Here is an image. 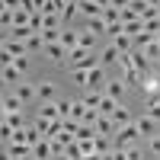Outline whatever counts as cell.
<instances>
[{
  "label": "cell",
  "mask_w": 160,
  "mask_h": 160,
  "mask_svg": "<svg viewBox=\"0 0 160 160\" xmlns=\"http://www.w3.org/2000/svg\"><path fill=\"white\" fill-rule=\"evenodd\" d=\"M42 61H48V64H61V68H68V61H71V51L64 48L61 42H51V45H45L42 48V55H38Z\"/></svg>",
  "instance_id": "cell-1"
},
{
  "label": "cell",
  "mask_w": 160,
  "mask_h": 160,
  "mask_svg": "<svg viewBox=\"0 0 160 160\" xmlns=\"http://www.w3.org/2000/svg\"><path fill=\"white\" fill-rule=\"evenodd\" d=\"M112 141H115V148L128 151L131 144H141L144 138H141V131H138V122H131V125H125V128H118V135H115Z\"/></svg>",
  "instance_id": "cell-2"
},
{
  "label": "cell",
  "mask_w": 160,
  "mask_h": 160,
  "mask_svg": "<svg viewBox=\"0 0 160 160\" xmlns=\"http://www.w3.org/2000/svg\"><path fill=\"white\" fill-rule=\"evenodd\" d=\"M96 58H99V68H106V71H115V68H118V58H122V51H118L112 42H106V45L96 51Z\"/></svg>",
  "instance_id": "cell-3"
},
{
  "label": "cell",
  "mask_w": 160,
  "mask_h": 160,
  "mask_svg": "<svg viewBox=\"0 0 160 160\" xmlns=\"http://www.w3.org/2000/svg\"><path fill=\"white\" fill-rule=\"evenodd\" d=\"M29 55V48H26V42H16V38H3V64H13L16 58H26Z\"/></svg>",
  "instance_id": "cell-4"
},
{
  "label": "cell",
  "mask_w": 160,
  "mask_h": 160,
  "mask_svg": "<svg viewBox=\"0 0 160 160\" xmlns=\"http://www.w3.org/2000/svg\"><path fill=\"white\" fill-rule=\"evenodd\" d=\"M35 87H38V102H58V99H61V96H58V83H55V80H48V77H45V80H38Z\"/></svg>",
  "instance_id": "cell-5"
},
{
  "label": "cell",
  "mask_w": 160,
  "mask_h": 160,
  "mask_svg": "<svg viewBox=\"0 0 160 160\" xmlns=\"http://www.w3.org/2000/svg\"><path fill=\"white\" fill-rule=\"evenodd\" d=\"M125 80L122 77H109V80H106V87H102V93H106V96H109V99H118V102H122V96H125Z\"/></svg>",
  "instance_id": "cell-6"
},
{
  "label": "cell",
  "mask_w": 160,
  "mask_h": 160,
  "mask_svg": "<svg viewBox=\"0 0 160 160\" xmlns=\"http://www.w3.org/2000/svg\"><path fill=\"white\" fill-rule=\"evenodd\" d=\"M26 109V102L16 96V90H7L3 93V115H16V112H22Z\"/></svg>",
  "instance_id": "cell-7"
},
{
  "label": "cell",
  "mask_w": 160,
  "mask_h": 160,
  "mask_svg": "<svg viewBox=\"0 0 160 160\" xmlns=\"http://www.w3.org/2000/svg\"><path fill=\"white\" fill-rule=\"evenodd\" d=\"M87 77H90V80H87V90H102V87H106V80H109V71L96 64L93 71H87Z\"/></svg>",
  "instance_id": "cell-8"
},
{
  "label": "cell",
  "mask_w": 160,
  "mask_h": 160,
  "mask_svg": "<svg viewBox=\"0 0 160 160\" xmlns=\"http://www.w3.org/2000/svg\"><path fill=\"white\" fill-rule=\"evenodd\" d=\"M16 96H19L26 106H38V87H35V83H26V80H22V83L16 87Z\"/></svg>",
  "instance_id": "cell-9"
},
{
  "label": "cell",
  "mask_w": 160,
  "mask_h": 160,
  "mask_svg": "<svg viewBox=\"0 0 160 160\" xmlns=\"http://www.w3.org/2000/svg\"><path fill=\"white\" fill-rule=\"evenodd\" d=\"M135 122H138V131H141V138H144V141H148V138H154V135H160V122H154V118L138 115Z\"/></svg>",
  "instance_id": "cell-10"
},
{
  "label": "cell",
  "mask_w": 160,
  "mask_h": 160,
  "mask_svg": "<svg viewBox=\"0 0 160 160\" xmlns=\"http://www.w3.org/2000/svg\"><path fill=\"white\" fill-rule=\"evenodd\" d=\"M32 157H35V160H55L58 154H55V144H51V138H42V141H38L35 148H32Z\"/></svg>",
  "instance_id": "cell-11"
},
{
  "label": "cell",
  "mask_w": 160,
  "mask_h": 160,
  "mask_svg": "<svg viewBox=\"0 0 160 160\" xmlns=\"http://www.w3.org/2000/svg\"><path fill=\"white\" fill-rule=\"evenodd\" d=\"M141 93H144V99H151V96H157L160 93V77L151 71V74H144V80H141Z\"/></svg>",
  "instance_id": "cell-12"
},
{
  "label": "cell",
  "mask_w": 160,
  "mask_h": 160,
  "mask_svg": "<svg viewBox=\"0 0 160 160\" xmlns=\"http://www.w3.org/2000/svg\"><path fill=\"white\" fill-rule=\"evenodd\" d=\"M22 71H16V68H13V64H3V87L7 90H16L19 83H22Z\"/></svg>",
  "instance_id": "cell-13"
},
{
  "label": "cell",
  "mask_w": 160,
  "mask_h": 160,
  "mask_svg": "<svg viewBox=\"0 0 160 160\" xmlns=\"http://www.w3.org/2000/svg\"><path fill=\"white\" fill-rule=\"evenodd\" d=\"M135 112H131L128 109V106L125 102H118V109H115V115H112V122H115V128H125V125H131V122H135Z\"/></svg>",
  "instance_id": "cell-14"
},
{
  "label": "cell",
  "mask_w": 160,
  "mask_h": 160,
  "mask_svg": "<svg viewBox=\"0 0 160 160\" xmlns=\"http://www.w3.org/2000/svg\"><path fill=\"white\" fill-rule=\"evenodd\" d=\"M61 45L68 48V51L80 48V29H74V26H64V32H61Z\"/></svg>",
  "instance_id": "cell-15"
},
{
  "label": "cell",
  "mask_w": 160,
  "mask_h": 160,
  "mask_svg": "<svg viewBox=\"0 0 160 160\" xmlns=\"http://www.w3.org/2000/svg\"><path fill=\"white\" fill-rule=\"evenodd\" d=\"M3 154H10L13 160H22V157H32V148H29V144H16V141H10V144H3Z\"/></svg>",
  "instance_id": "cell-16"
},
{
  "label": "cell",
  "mask_w": 160,
  "mask_h": 160,
  "mask_svg": "<svg viewBox=\"0 0 160 160\" xmlns=\"http://www.w3.org/2000/svg\"><path fill=\"white\" fill-rule=\"evenodd\" d=\"M102 7L96 3V0H80V16H83V19H96V16H102Z\"/></svg>",
  "instance_id": "cell-17"
},
{
  "label": "cell",
  "mask_w": 160,
  "mask_h": 160,
  "mask_svg": "<svg viewBox=\"0 0 160 160\" xmlns=\"http://www.w3.org/2000/svg\"><path fill=\"white\" fill-rule=\"evenodd\" d=\"M38 118L58 122V118H61V106H58V102H38Z\"/></svg>",
  "instance_id": "cell-18"
},
{
  "label": "cell",
  "mask_w": 160,
  "mask_h": 160,
  "mask_svg": "<svg viewBox=\"0 0 160 160\" xmlns=\"http://www.w3.org/2000/svg\"><path fill=\"white\" fill-rule=\"evenodd\" d=\"M32 35H35L32 26H13L10 32H3V38H16V42H26V38H32Z\"/></svg>",
  "instance_id": "cell-19"
},
{
  "label": "cell",
  "mask_w": 160,
  "mask_h": 160,
  "mask_svg": "<svg viewBox=\"0 0 160 160\" xmlns=\"http://www.w3.org/2000/svg\"><path fill=\"white\" fill-rule=\"evenodd\" d=\"M109 42H112V45H115L118 51H122V55L135 51V38H131V35H125V32H122V35H115V38H109Z\"/></svg>",
  "instance_id": "cell-20"
},
{
  "label": "cell",
  "mask_w": 160,
  "mask_h": 160,
  "mask_svg": "<svg viewBox=\"0 0 160 160\" xmlns=\"http://www.w3.org/2000/svg\"><path fill=\"white\" fill-rule=\"evenodd\" d=\"M83 29H87V32H93V35H106V32H109V22H106L102 16H96V19H87Z\"/></svg>",
  "instance_id": "cell-21"
},
{
  "label": "cell",
  "mask_w": 160,
  "mask_h": 160,
  "mask_svg": "<svg viewBox=\"0 0 160 160\" xmlns=\"http://www.w3.org/2000/svg\"><path fill=\"white\" fill-rule=\"evenodd\" d=\"M87 112H90V106L83 102V96H80V99H71V118L83 122V118H87Z\"/></svg>",
  "instance_id": "cell-22"
},
{
  "label": "cell",
  "mask_w": 160,
  "mask_h": 160,
  "mask_svg": "<svg viewBox=\"0 0 160 160\" xmlns=\"http://www.w3.org/2000/svg\"><path fill=\"white\" fill-rule=\"evenodd\" d=\"M77 16H80V3H77V0H68V3H64V13H61L64 26H71V22H74Z\"/></svg>",
  "instance_id": "cell-23"
},
{
  "label": "cell",
  "mask_w": 160,
  "mask_h": 160,
  "mask_svg": "<svg viewBox=\"0 0 160 160\" xmlns=\"http://www.w3.org/2000/svg\"><path fill=\"white\" fill-rule=\"evenodd\" d=\"M141 115H148V118H154V122H160V102H157V99H144V102H141Z\"/></svg>",
  "instance_id": "cell-24"
},
{
  "label": "cell",
  "mask_w": 160,
  "mask_h": 160,
  "mask_svg": "<svg viewBox=\"0 0 160 160\" xmlns=\"http://www.w3.org/2000/svg\"><path fill=\"white\" fill-rule=\"evenodd\" d=\"M96 42H99V35H93V32H87V29H80V48L96 51Z\"/></svg>",
  "instance_id": "cell-25"
},
{
  "label": "cell",
  "mask_w": 160,
  "mask_h": 160,
  "mask_svg": "<svg viewBox=\"0 0 160 160\" xmlns=\"http://www.w3.org/2000/svg\"><path fill=\"white\" fill-rule=\"evenodd\" d=\"M83 102L90 106V109H99V102H102V90H83Z\"/></svg>",
  "instance_id": "cell-26"
},
{
  "label": "cell",
  "mask_w": 160,
  "mask_h": 160,
  "mask_svg": "<svg viewBox=\"0 0 160 160\" xmlns=\"http://www.w3.org/2000/svg\"><path fill=\"white\" fill-rule=\"evenodd\" d=\"M74 138L77 141H93V138H96V125H83V122H80V128H77Z\"/></svg>",
  "instance_id": "cell-27"
},
{
  "label": "cell",
  "mask_w": 160,
  "mask_h": 160,
  "mask_svg": "<svg viewBox=\"0 0 160 160\" xmlns=\"http://www.w3.org/2000/svg\"><path fill=\"white\" fill-rule=\"evenodd\" d=\"M68 80H71V83L74 87H80V90H87V71H68Z\"/></svg>",
  "instance_id": "cell-28"
},
{
  "label": "cell",
  "mask_w": 160,
  "mask_h": 160,
  "mask_svg": "<svg viewBox=\"0 0 160 160\" xmlns=\"http://www.w3.org/2000/svg\"><path fill=\"white\" fill-rule=\"evenodd\" d=\"M115 109H118V99H109V96H106V93H102L99 112H102V115H115Z\"/></svg>",
  "instance_id": "cell-29"
},
{
  "label": "cell",
  "mask_w": 160,
  "mask_h": 160,
  "mask_svg": "<svg viewBox=\"0 0 160 160\" xmlns=\"http://www.w3.org/2000/svg\"><path fill=\"white\" fill-rule=\"evenodd\" d=\"M13 13H16V10L0 7V26H3V32H10V29H13Z\"/></svg>",
  "instance_id": "cell-30"
},
{
  "label": "cell",
  "mask_w": 160,
  "mask_h": 160,
  "mask_svg": "<svg viewBox=\"0 0 160 160\" xmlns=\"http://www.w3.org/2000/svg\"><path fill=\"white\" fill-rule=\"evenodd\" d=\"M144 148H148V154L157 160L160 157V135H154V138H148V141H144Z\"/></svg>",
  "instance_id": "cell-31"
},
{
  "label": "cell",
  "mask_w": 160,
  "mask_h": 160,
  "mask_svg": "<svg viewBox=\"0 0 160 160\" xmlns=\"http://www.w3.org/2000/svg\"><path fill=\"white\" fill-rule=\"evenodd\" d=\"M3 122L13 128V131H19V128H26V122H22V112H16V115H3Z\"/></svg>",
  "instance_id": "cell-32"
},
{
  "label": "cell",
  "mask_w": 160,
  "mask_h": 160,
  "mask_svg": "<svg viewBox=\"0 0 160 160\" xmlns=\"http://www.w3.org/2000/svg\"><path fill=\"white\" fill-rule=\"evenodd\" d=\"M141 32H144V22H141V19L125 22V35H131V38H135V35H141Z\"/></svg>",
  "instance_id": "cell-33"
},
{
  "label": "cell",
  "mask_w": 160,
  "mask_h": 160,
  "mask_svg": "<svg viewBox=\"0 0 160 160\" xmlns=\"http://www.w3.org/2000/svg\"><path fill=\"white\" fill-rule=\"evenodd\" d=\"M13 68H16V71H22V74H26V71L32 68V55H26V58H16V61H13Z\"/></svg>",
  "instance_id": "cell-34"
},
{
  "label": "cell",
  "mask_w": 160,
  "mask_h": 160,
  "mask_svg": "<svg viewBox=\"0 0 160 160\" xmlns=\"http://www.w3.org/2000/svg\"><path fill=\"white\" fill-rule=\"evenodd\" d=\"M144 32H154V35H157V32H160V16H157V19H144Z\"/></svg>",
  "instance_id": "cell-35"
},
{
  "label": "cell",
  "mask_w": 160,
  "mask_h": 160,
  "mask_svg": "<svg viewBox=\"0 0 160 160\" xmlns=\"http://www.w3.org/2000/svg\"><path fill=\"white\" fill-rule=\"evenodd\" d=\"M96 3H99L102 10H109V7H112V0H96Z\"/></svg>",
  "instance_id": "cell-36"
},
{
  "label": "cell",
  "mask_w": 160,
  "mask_h": 160,
  "mask_svg": "<svg viewBox=\"0 0 160 160\" xmlns=\"http://www.w3.org/2000/svg\"><path fill=\"white\" fill-rule=\"evenodd\" d=\"M151 71H154V74L160 77V61H154V68H151Z\"/></svg>",
  "instance_id": "cell-37"
},
{
  "label": "cell",
  "mask_w": 160,
  "mask_h": 160,
  "mask_svg": "<svg viewBox=\"0 0 160 160\" xmlns=\"http://www.w3.org/2000/svg\"><path fill=\"white\" fill-rule=\"evenodd\" d=\"M144 3H151V7H160V0H144Z\"/></svg>",
  "instance_id": "cell-38"
},
{
  "label": "cell",
  "mask_w": 160,
  "mask_h": 160,
  "mask_svg": "<svg viewBox=\"0 0 160 160\" xmlns=\"http://www.w3.org/2000/svg\"><path fill=\"white\" fill-rule=\"evenodd\" d=\"M55 160H71V157H64V154H61V157H55Z\"/></svg>",
  "instance_id": "cell-39"
},
{
  "label": "cell",
  "mask_w": 160,
  "mask_h": 160,
  "mask_svg": "<svg viewBox=\"0 0 160 160\" xmlns=\"http://www.w3.org/2000/svg\"><path fill=\"white\" fill-rule=\"evenodd\" d=\"M151 99H157V102H160V93H157V96H151Z\"/></svg>",
  "instance_id": "cell-40"
},
{
  "label": "cell",
  "mask_w": 160,
  "mask_h": 160,
  "mask_svg": "<svg viewBox=\"0 0 160 160\" xmlns=\"http://www.w3.org/2000/svg\"><path fill=\"white\" fill-rule=\"evenodd\" d=\"M157 45H160V32H157Z\"/></svg>",
  "instance_id": "cell-41"
},
{
  "label": "cell",
  "mask_w": 160,
  "mask_h": 160,
  "mask_svg": "<svg viewBox=\"0 0 160 160\" xmlns=\"http://www.w3.org/2000/svg\"><path fill=\"white\" fill-rule=\"evenodd\" d=\"M77 3H80V0H77Z\"/></svg>",
  "instance_id": "cell-42"
},
{
  "label": "cell",
  "mask_w": 160,
  "mask_h": 160,
  "mask_svg": "<svg viewBox=\"0 0 160 160\" xmlns=\"http://www.w3.org/2000/svg\"><path fill=\"white\" fill-rule=\"evenodd\" d=\"M157 160H160V157H157Z\"/></svg>",
  "instance_id": "cell-43"
}]
</instances>
